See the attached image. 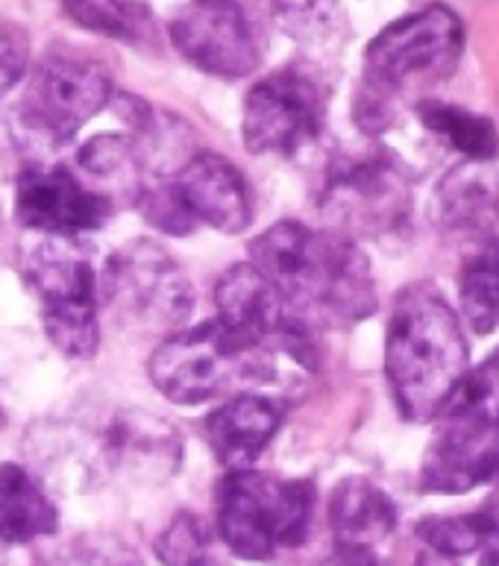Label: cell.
<instances>
[{
  "instance_id": "6da1fadb",
  "label": "cell",
  "mask_w": 499,
  "mask_h": 566,
  "mask_svg": "<svg viewBox=\"0 0 499 566\" xmlns=\"http://www.w3.org/2000/svg\"><path fill=\"white\" fill-rule=\"evenodd\" d=\"M250 264L277 285L297 317L358 323L376 312L371 262L353 238L282 220L250 241Z\"/></svg>"
},
{
  "instance_id": "7a4b0ae2",
  "label": "cell",
  "mask_w": 499,
  "mask_h": 566,
  "mask_svg": "<svg viewBox=\"0 0 499 566\" xmlns=\"http://www.w3.org/2000/svg\"><path fill=\"white\" fill-rule=\"evenodd\" d=\"M461 323L438 287L417 282L399 291L385 332V373L399 415L429 423L467 376Z\"/></svg>"
},
{
  "instance_id": "3957f363",
  "label": "cell",
  "mask_w": 499,
  "mask_h": 566,
  "mask_svg": "<svg viewBox=\"0 0 499 566\" xmlns=\"http://www.w3.org/2000/svg\"><path fill=\"white\" fill-rule=\"evenodd\" d=\"M465 53V27L447 7H426L382 30L364 51L353 115L364 133H382L399 94L444 83Z\"/></svg>"
},
{
  "instance_id": "277c9868",
  "label": "cell",
  "mask_w": 499,
  "mask_h": 566,
  "mask_svg": "<svg viewBox=\"0 0 499 566\" xmlns=\"http://www.w3.org/2000/svg\"><path fill=\"white\" fill-rule=\"evenodd\" d=\"M493 482H499V353L467 370L440 408L420 467V488L440 496Z\"/></svg>"
},
{
  "instance_id": "5b68a950",
  "label": "cell",
  "mask_w": 499,
  "mask_h": 566,
  "mask_svg": "<svg viewBox=\"0 0 499 566\" xmlns=\"http://www.w3.org/2000/svg\"><path fill=\"white\" fill-rule=\"evenodd\" d=\"M147 373L162 397L177 406H200L280 379V353L247 344L220 321H206L162 340Z\"/></svg>"
},
{
  "instance_id": "8992f818",
  "label": "cell",
  "mask_w": 499,
  "mask_h": 566,
  "mask_svg": "<svg viewBox=\"0 0 499 566\" xmlns=\"http://www.w3.org/2000/svg\"><path fill=\"white\" fill-rule=\"evenodd\" d=\"M318 491L309 479L238 470L215 491V532L232 555L271 560L309 537Z\"/></svg>"
},
{
  "instance_id": "52a82bcc",
  "label": "cell",
  "mask_w": 499,
  "mask_h": 566,
  "mask_svg": "<svg viewBox=\"0 0 499 566\" xmlns=\"http://www.w3.org/2000/svg\"><path fill=\"white\" fill-rule=\"evenodd\" d=\"M24 282L42 305L44 335L53 347L69 358H92L101 344V271L92 255L74 238H51L27 253Z\"/></svg>"
},
{
  "instance_id": "ba28073f",
  "label": "cell",
  "mask_w": 499,
  "mask_h": 566,
  "mask_svg": "<svg viewBox=\"0 0 499 566\" xmlns=\"http://www.w3.org/2000/svg\"><path fill=\"white\" fill-rule=\"evenodd\" d=\"M321 212L347 238H385L408 223L412 188L385 150L344 153L323 179Z\"/></svg>"
},
{
  "instance_id": "9c48e42d",
  "label": "cell",
  "mask_w": 499,
  "mask_h": 566,
  "mask_svg": "<svg viewBox=\"0 0 499 566\" xmlns=\"http://www.w3.org/2000/svg\"><path fill=\"white\" fill-rule=\"evenodd\" d=\"M326 83L309 62H291L247 92L241 136L256 156L294 159L312 147L326 124Z\"/></svg>"
},
{
  "instance_id": "30bf717a",
  "label": "cell",
  "mask_w": 499,
  "mask_h": 566,
  "mask_svg": "<svg viewBox=\"0 0 499 566\" xmlns=\"http://www.w3.org/2000/svg\"><path fill=\"white\" fill-rule=\"evenodd\" d=\"M112 76L80 53H48L18 103V127L30 142L60 147L110 106Z\"/></svg>"
},
{
  "instance_id": "8fae6325",
  "label": "cell",
  "mask_w": 499,
  "mask_h": 566,
  "mask_svg": "<svg viewBox=\"0 0 499 566\" xmlns=\"http://www.w3.org/2000/svg\"><path fill=\"white\" fill-rule=\"evenodd\" d=\"M106 300L147 329H170L195 312V287L159 244L133 241L101 271Z\"/></svg>"
},
{
  "instance_id": "7c38bea8",
  "label": "cell",
  "mask_w": 499,
  "mask_h": 566,
  "mask_svg": "<svg viewBox=\"0 0 499 566\" xmlns=\"http://www.w3.org/2000/svg\"><path fill=\"white\" fill-rule=\"evenodd\" d=\"M170 44L197 71L218 80L250 76L262 62V44L238 0H188L168 24Z\"/></svg>"
},
{
  "instance_id": "4fadbf2b",
  "label": "cell",
  "mask_w": 499,
  "mask_h": 566,
  "mask_svg": "<svg viewBox=\"0 0 499 566\" xmlns=\"http://www.w3.org/2000/svg\"><path fill=\"white\" fill-rule=\"evenodd\" d=\"M112 218L110 197L85 188L62 165H30L15 186V220L51 238H76Z\"/></svg>"
},
{
  "instance_id": "5bb4252c",
  "label": "cell",
  "mask_w": 499,
  "mask_h": 566,
  "mask_svg": "<svg viewBox=\"0 0 499 566\" xmlns=\"http://www.w3.org/2000/svg\"><path fill=\"white\" fill-rule=\"evenodd\" d=\"M170 195L195 223L218 232H241L253 220V197L245 174L223 156L197 153L170 177Z\"/></svg>"
},
{
  "instance_id": "9a60e30c",
  "label": "cell",
  "mask_w": 499,
  "mask_h": 566,
  "mask_svg": "<svg viewBox=\"0 0 499 566\" xmlns=\"http://www.w3.org/2000/svg\"><path fill=\"white\" fill-rule=\"evenodd\" d=\"M435 220L449 235L467 241L499 238V168L491 161H465L435 188Z\"/></svg>"
},
{
  "instance_id": "2e32d148",
  "label": "cell",
  "mask_w": 499,
  "mask_h": 566,
  "mask_svg": "<svg viewBox=\"0 0 499 566\" xmlns=\"http://www.w3.org/2000/svg\"><path fill=\"white\" fill-rule=\"evenodd\" d=\"M282 426L277 402L259 394H236L206 417V440L229 473L253 470Z\"/></svg>"
},
{
  "instance_id": "e0dca14e",
  "label": "cell",
  "mask_w": 499,
  "mask_h": 566,
  "mask_svg": "<svg viewBox=\"0 0 499 566\" xmlns=\"http://www.w3.org/2000/svg\"><path fill=\"white\" fill-rule=\"evenodd\" d=\"M330 525L339 546L371 549L394 532L397 525V505L380 484L371 479L353 475L332 491Z\"/></svg>"
},
{
  "instance_id": "ac0fdd59",
  "label": "cell",
  "mask_w": 499,
  "mask_h": 566,
  "mask_svg": "<svg viewBox=\"0 0 499 566\" xmlns=\"http://www.w3.org/2000/svg\"><path fill=\"white\" fill-rule=\"evenodd\" d=\"M60 514L48 493L18 464H0V541L33 543L56 532Z\"/></svg>"
},
{
  "instance_id": "d6986e66",
  "label": "cell",
  "mask_w": 499,
  "mask_h": 566,
  "mask_svg": "<svg viewBox=\"0 0 499 566\" xmlns=\"http://www.w3.org/2000/svg\"><path fill=\"white\" fill-rule=\"evenodd\" d=\"M106 452L115 458V464L170 473L179 461V438L153 415L129 411L115 417L106 434Z\"/></svg>"
},
{
  "instance_id": "ffe728a7",
  "label": "cell",
  "mask_w": 499,
  "mask_h": 566,
  "mask_svg": "<svg viewBox=\"0 0 499 566\" xmlns=\"http://www.w3.org/2000/svg\"><path fill=\"white\" fill-rule=\"evenodd\" d=\"M461 317L476 335L499 329V238L479 241L467 250L458 273Z\"/></svg>"
},
{
  "instance_id": "44dd1931",
  "label": "cell",
  "mask_w": 499,
  "mask_h": 566,
  "mask_svg": "<svg viewBox=\"0 0 499 566\" xmlns=\"http://www.w3.org/2000/svg\"><path fill=\"white\" fill-rule=\"evenodd\" d=\"M271 15L303 51L330 53L347 39V12L339 0H271Z\"/></svg>"
},
{
  "instance_id": "7402d4cb",
  "label": "cell",
  "mask_w": 499,
  "mask_h": 566,
  "mask_svg": "<svg viewBox=\"0 0 499 566\" xmlns=\"http://www.w3.org/2000/svg\"><path fill=\"white\" fill-rule=\"evenodd\" d=\"M417 118L429 133L465 156V161H491L499 153V133L491 118L444 101L417 103Z\"/></svg>"
},
{
  "instance_id": "603a6c76",
  "label": "cell",
  "mask_w": 499,
  "mask_h": 566,
  "mask_svg": "<svg viewBox=\"0 0 499 566\" xmlns=\"http://www.w3.org/2000/svg\"><path fill=\"white\" fill-rule=\"evenodd\" d=\"M62 9L76 27L115 42L136 44L153 30L150 9L136 0H62Z\"/></svg>"
},
{
  "instance_id": "cb8c5ba5",
  "label": "cell",
  "mask_w": 499,
  "mask_h": 566,
  "mask_svg": "<svg viewBox=\"0 0 499 566\" xmlns=\"http://www.w3.org/2000/svg\"><path fill=\"white\" fill-rule=\"evenodd\" d=\"M417 537L429 546L435 555L444 558H461L474 552L488 549L499 541V528L488 511H474V514L456 516H426L417 523Z\"/></svg>"
},
{
  "instance_id": "d4e9b609",
  "label": "cell",
  "mask_w": 499,
  "mask_h": 566,
  "mask_svg": "<svg viewBox=\"0 0 499 566\" xmlns=\"http://www.w3.org/2000/svg\"><path fill=\"white\" fill-rule=\"evenodd\" d=\"M156 558L165 566H218L215 532L197 514H177L156 541Z\"/></svg>"
},
{
  "instance_id": "484cf974",
  "label": "cell",
  "mask_w": 499,
  "mask_h": 566,
  "mask_svg": "<svg viewBox=\"0 0 499 566\" xmlns=\"http://www.w3.org/2000/svg\"><path fill=\"white\" fill-rule=\"evenodd\" d=\"M80 165L94 177H118L127 170L138 168V150L136 138L121 136V133H101V136L89 138L80 147Z\"/></svg>"
},
{
  "instance_id": "4316f807",
  "label": "cell",
  "mask_w": 499,
  "mask_h": 566,
  "mask_svg": "<svg viewBox=\"0 0 499 566\" xmlns=\"http://www.w3.org/2000/svg\"><path fill=\"white\" fill-rule=\"evenodd\" d=\"M30 35L15 24H0V101L27 76Z\"/></svg>"
},
{
  "instance_id": "83f0119b",
  "label": "cell",
  "mask_w": 499,
  "mask_h": 566,
  "mask_svg": "<svg viewBox=\"0 0 499 566\" xmlns=\"http://www.w3.org/2000/svg\"><path fill=\"white\" fill-rule=\"evenodd\" d=\"M321 566H376L371 549H353V546H339L332 552L330 558L323 560Z\"/></svg>"
},
{
  "instance_id": "f1b7e54d",
  "label": "cell",
  "mask_w": 499,
  "mask_h": 566,
  "mask_svg": "<svg viewBox=\"0 0 499 566\" xmlns=\"http://www.w3.org/2000/svg\"><path fill=\"white\" fill-rule=\"evenodd\" d=\"M485 511H488V514H491V520H493V523H497V528H499V491L493 493L491 502H488V505H485Z\"/></svg>"
},
{
  "instance_id": "f546056e",
  "label": "cell",
  "mask_w": 499,
  "mask_h": 566,
  "mask_svg": "<svg viewBox=\"0 0 499 566\" xmlns=\"http://www.w3.org/2000/svg\"><path fill=\"white\" fill-rule=\"evenodd\" d=\"M482 566H499V552H488L482 560Z\"/></svg>"
},
{
  "instance_id": "4dcf8cb0",
  "label": "cell",
  "mask_w": 499,
  "mask_h": 566,
  "mask_svg": "<svg viewBox=\"0 0 499 566\" xmlns=\"http://www.w3.org/2000/svg\"><path fill=\"white\" fill-rule=\"evenodd\" d=\"M124 566H133V564H124Z\"/></svg>"
}]
</instances>
